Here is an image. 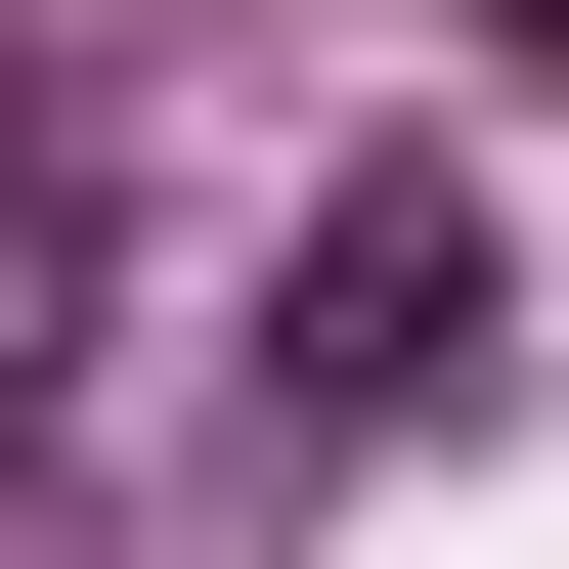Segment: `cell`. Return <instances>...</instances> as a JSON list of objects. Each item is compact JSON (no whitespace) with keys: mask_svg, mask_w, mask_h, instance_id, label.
<instances>
[{"mask_svg":"<svg viewBox=\"0 0 569 569\" xmlns=\"http://www.w3.org/2000/svg\"><path fill=\"white\" fill-rule=\"evenodd\" d=\"M482 395V176H351L307 219V438H438Z\"/></svg>","mask_w":569,"mask_h":569,"instance_id":"6da1fadb","label":"cell"}]
</instances>
